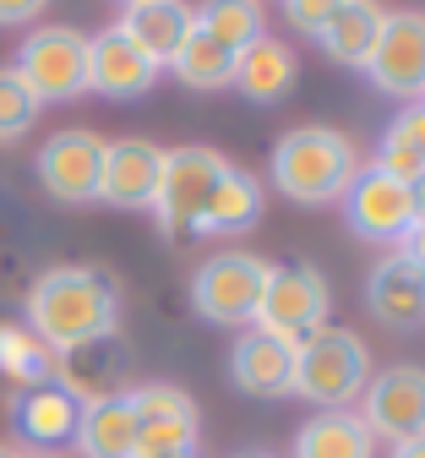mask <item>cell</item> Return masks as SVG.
I'll use <instances>...</instances> for the list:
<instances>
[{"label": "cell", "instance_id": "obj_1", "mask_svg": "<svg viewBox=\"0 0 425 458\" xmlns=\"http://www.w3.org/2000/svg\"><path fill=\"white\" fill-rule=\"evenodd\" d=\"M28 327L38 333V344L49 355H77L104 344L120 327V290L104 267H49L33 278L28 290Z\"/></svg>", "mask_w": 425, "mask_h": 458}, {"label": "cell", "instance_id": "obj_2", "mask_svg": "<svg viewBox=\"0 0 425 458\" xmlns=\"http://www.w3.org/2000/svg\"><path fill=\"white\" fill-rule=\"evenodd\" d=\"M354 175H360V148L338 126H294L273 142V186L300 208L344 202Z\"/></svg>", "mask_w": 425, "mask_h": 458}, {"label": "cell", "instance_id": "obj_3", "mask_svg": "<svg viewBox=\"0 0 425 458\" xmlns=\"http://www.w3.org/2000/svg\"><path fill=\"white\" fill-rule=\"evenodd\" d=\"M371 382V355L349 327H317L294 344V382L289 393L327 410H349Z\"/></svg>", "mask_w": 425, "mask_h": 458}, {"label": "cell", "instance_id": "obj_4", "mask_svg": "<svg viewBox=\"0 0 425 458\" xmlns=\"http://www.w3.org/2000/svg\"><path fill=\"white\" fill-rule=\"evenodd\" d=\"M273 262H262L257 251H218L191 273V306L202 322L218 327H246L257 317V301L268 290Z\"/></svg>", "mask_w": 425, "mask_h": 458}, {"label": "cell", "instance_id": "obj_5", "mask_svg": "<svg viewBox=\"0 0 425 458\" xmlns=\"http://www.w3.org/2000/svg\"><path fill=\"white\" fill-rule=\"evenodd\" d=\"M327 311H333V290L327 278L311 267V262H284L268 273V290L257 301V317L251 327L284 338V344H300L306 333L327 327Z\"/></svg>", "mask_w": 425, "mask_h": 458}, {"label": "cell", "instance_id": "obj_6", "mask_svg": "<svg viewBox=\"0 0 425 458\" xmlns=\"http://www.w3.org/2000/svg\"><path fill=\"white\" fill-rule=\"evenodd\" d=\"M17 77L38 93V104H66L88 93V38L77 28H33L17 49Z\"/></svg>", "mask_w": 425, "mask_h": 458}, {"label": "cell", "instance_id": "obj_7", "mask_svg": "<svg viewBox=\"0 0 425 458\" xmlns=\"http://www.w3.org/2000/svg\"><path fill=\"white\" fill-rule=\"evenodd\" d=\"M224 169H229V158L213 153V148H174V153H164L153 213H158V224L169 229V235H197V224L208 213V197H213Z\"/></svg>", "mask_w": 425, "mask_h": 458}, {"label": "cell", "instance_id": "obj_8", "mask_svg": "<svg viewBox=\"0 0 425 458\" xmlns=\"http://www.w3.org/2000/svg\"><path fill=\"white\" fill-rule=\"evenodd\" d=\"M360 426L371 442H414L425 437V371L420 366H387L360 393Z\"/></svg>", "mask_w": 425, "mask_h": 458}, {"label": "cell", "instance_id": "obj_9", "mask_svg": "<svg viewBox=\"0 0 425 458\" xmlns=\"http://www.w3.org/2000/svg\"><path fill=\"white\" fill-rule=\"evenodd\" d=\"M387 98H425V12H387L371 61L360 66Z\"/></svg>", "mask_w": 425, "mask_h": 458}, {"label": "cell", "instance_id": "obj_10", "mask_svg": "<svg viewBox=\"0 0 425 458\" xmlns=\"http://www.w3.org/2000/svg\"><path fill=\"white\" fill-rule=\"evenodd\" d=\"M137 415V458H158L174 447H197V404L174 382H142L126 393Z\"/></svg>", "mask_w": 425, "mask_h": 458}, {"label": "cell", "instance_id": "obj_11", "mask_svg": "<svg viewBox=\"0 0 425 458\" xmlns=\"http://www.w3.org/2000/svg\"><path fill=\"white\" fill-rule=\"evenodd\" d=\"M344 218L360 241H382V246H398L409 229H414V202H409V186L382 175V169H360L354 186L344 191Z\"/></svg>", "mask_w": 425, "mask_h": 458}, {"label": "cell", "instance_id": "obj_12", "mask_svg": "<svg viewBox=\"0 0 425 458\" xmlns=\"http://www.w3.org/2000/svg\"><path fill=\"white\" fill-rule=\"evenodd\" d=\"M98 164H104V137L88 126H66L38 148V181L55 202H93Z\"/></svg>", "mask_w": 425, "mask_h": 458}, {"label": "cell", "instance_id": "obj_13", "mask_svg": "<svg viewBox=\"0 0 425 458\" xmlns=\"http://www.w3.org/2000/svg\"><path fill=\"white\" fill-rule=\"evenodd\" d=\"M158 175H164V148H153L148 137L104 142L98 202H109V208H153V197H158Z\"/></svg>", "mask_w": 425, "mask_h": 458}, {"label": "cell", "instance_id": "obj_14", "mask_svg": "<svg viewBox=\"0 0 425 458\" xmlns=\"http://www.w3.org/2000/svg\"><path fill=\"white\" fill-rule=\"evenodd\" d=\"M158 61H148V55L120 33V28H104L88 38V88L104 93V98H142L153 82H158Z\"/></svg>", "mask_w": 425, "mask_h": 458}, {"label": "cell", "instance_id": "obj_15", "mask_svg": "<svg viewBox=\"0 0 425 458\" xmlns=\"http://www.w3.org/2000/svg\"><path fill=\"white\" fill-rule=\"evenodd\" d=\"M229 377L246 398H284L294 382V344H284L262 327H246L229 355Z\"/></svg>", "mask_w": 425, "mask_h": 458}, {"label": "cell", "instance_id": "obj_16", "mask_svg": "<svg viewBox=\"0 0 425 458\" xmlns=\"http://www.w3.org/2000/svg\"><path fill=\"white\" fill-rule=\"evenodd\" d=\"M366 306L387 327H420L425 322V267L409 262L404 251L382 257L371 267V284H366Z\"/></svg>", "mask_w": 425, "mask_h": 458}, {"label": "cell", "instance_id": "obj_17", "mask_svg": "<svg viewBox=\"0 0 425 458\" xmlns=\"http://www.w3.org/2000/svg\"><path fill=\"white\" fill-rule=\"evenodd\" d=\"M12 420H17V431H22L33 447H60V442L77 437L82 398H77L66 382H38V387H22V393H17Z\"/></svg>", "mask_w": 425, "mask_h": 458}, {"label": "cell", "instance_id": "obj_18", "mask_svg": "<svg viewBox=\"0 0 425 458\" xmlns=\"http://www.w3.org/2000/svg\"><path fill=\"white\" fill-rule=\"evenodd\" d=\"M82 458H137V415H132V398L126 393H98L82 398V420L77 437Z\"/></svg>", "mask_w": 425, "mask_h": 458}, {"label": "cell", "instance_id": "obj_19", "mask_svg": "<svg viewBox=\"0 0 425 458\" xmlns=\"http://www.w3.org/2000/svg\"><path fill=\"white\" fill-rule=\"evenodd\" d=\"M115 28L126 33V38L148 55V61L169 66L174 49L186 44V33L197 28V17H191L186 0H142V6H126V17H120Z\"/></svg>", "mask_w": 425, "mask_h": 458}, {"label": "cell", "instance_id": "obj_20", "mask_svg": "<svg viewBox=\"0 0 425 458\" xmlns=\"http://www.w3.org/2000/svg\"><path fill=\"white\" fill-rule=\"evenodd\" d=\"M234 88L246 93L251 104H278V98H289V88H294V49H289L284 38H273V33L251 38L246 49L234 55Z\"/></svg>", "mask_w": 425, "mask_h": 458}, {"label": "cell", "instance_id": "obj_21", "mask_svg": "<svg viewBox=\"0 0 425 458\" xmlns=\"http://www.w3.org/2000/svg\"><path fill=\"white\" fill-rule=\"evenodd\" d=\"M262 218V181L251 169H224L213 197H208V213L197 224V235H246V229Z\"/></svg>", "mask_w": 425, "mask_h": 458}, {"label": "cell", "instance_id": "obj_22", "mask_svg": "<svg viewBox=\"0 0 425 458\" xmlns=\"http://www.w3.org/2000/svg\"><path fill=\"white\" fill-rule=\"evenodd\" d=\"M382 22H387V12L377 6V0H344V6L327 17V28L317 33V44L333 55L338 66H366L377 38H382Z\"/></svg>", "mask_w": 425, "mask_h": 458}, {"label": "cell", "instance_id": "obj_23", "mask_svg": "<svg viewBox=\"0 0 425 458\" xmlns=\"http://www.w3.org/2000/svg\"><path fill=\"white\" fill-rule=\"evenodd\" d=\"M371 453H377L371 431L360 426V415H344V410L311 415L294 431V458H371Z\"/></svg>", "mask_w": 425, "mask_h": 458}, {"label": "cell", "instance_id": "obj_24", "mask_svg": "<svg viewBox=\"0 0 425 458\" xmlns=\"http://www.w3.org/2000/svg\"><path fill=\"white\" fill-rule=\"evenodd\" d=\"M169 72L186 82V88H197V93H218V88H234V49H224L218 38H208V33H186V44L174 49V61H169Z\"/></svg>", "mask_w": 425, "mask_h": 458}, {"label": "cell", "instance_id": "obj_25", "mask_svg": "<svg viewBox=\"0 0 425 458\" xmlns=\"http://www.w3.org/2000/svg\"><path fill=\"white\" fill-rule=\"evenodd\" d=\"M371 169H382V175H393V181H404V186L425 169V104L404 109L398 121L382 131V142H377V153H371Z\"/></svg>", "mask_w": 425, "mask_h": 458}, {"label": "cell", "instance_id": "obj_26", "mask_svg": "<svg viewBox=\"0 0 425 458\" xmlns=\"http://www.w3.org/2000/svg\"><path fill=\"white\" fill-rule=\"evenodd\" d=\"M197 17V33L218 38L224 49H246L251 38L268 33V17H262V0H202V6L191 12Z\"/></svg>", "mask_w": 425, "mask_h": 458}, {"label": "cell", "instance_id": "obj_27", "mask_svg": "<svg viewBox=\"0 0 425 458\" xmlns=\"http://www.w3.org/2000/svg\"><path fill=\"white\" fill-rule=\"evenodd\" d=\"M0 371L22 387H38V382H55V355L38 344L28 322H0Z\"/></svg>", "mask_w": 425, "mask_h": 458}, {"label": "cell", "instance_id": "obj_28", "mask_svg": "<svg viewBox=\"0 0 425 458\" xmlns=\"http://www.w3.org/2000/svg\"><path fill=\"white\" fill-rule=\"evenodd\" d=\"M38 93L17 77V66H0V142H17V137H28L33 131V121H38Z\"/></svg>", "mask_w": 425, "mask_h": 458}, {"label": "cell", "instance_id": "obj_29", "mask_svg": "<svg viewBox=\"0 0 425 458\" xmlns=\"http://www.w3.org/2000/svg\"><path fill=\"white\" fill-rule=\"evenodd\" d=\"M338 6H344V0H284V17H289L300 33H311V38H317Z\"/></svg>", "mask_w": 425, "mask_h": 458}, {"label": "cell", "instance_id": "obj_30", "mask_svg": "<svg viewBox=\"0 0 425 458\" xmlns=\"http://www.w3.org/2000/svg\"><path fill=\"white\" fill-rule=\"evenodd\" d=\"M49 0H0V28H22V22H38Z\"/></svg>", "mask_w": 425, "mask_h": 458}, {"label": "cell", "instance_id": "obj_31", "mask_svg": "<svg viewBox=\"0 0 425 458\" xmlns=\"http://www.w3.org/2000/svg\"><path fill=\"white\" fill-rule=\"evenodd\" d=\"M398 251H404L409 262H420V267H425V218H420V224L409 229V235H404V241H398Z\"/></svg>", "mask_w": 425, "mask_h": 458}, {"label": "cell", "instance_id": "obj_32", "mask_svg": "<svg viewBox=\"0 0 425 458\" xmlns=\"http://www.w3.org/2000/svg\"><path fill=\"white\" fill-rule=\"evenodd\" d=\"M409 202H414V224H420V218H425V169L409 181Z\"/></svg>", "mask_w": 425, "mask_h": 458}, {"label": "cell", "instance_id": "obj_33", "mask_svg": "<svg viewBox=\"0 0 425 458\" xmlns=\"http://www.w3.org/2000/svg\"><path fill=\"white\" fill-rule=\"evenodd\" d=\"M387 458H425V437H414V442H398Z\"/></svg>", "mask_w": 425, "mask_h": 458}, {"label": "cell", "instance_id": "obj_34", "mask_svg": "<svg viewBox=\"0 0 425 458\" xmlns=\"http://www.w3.org/2000/svg\"><path fill=\"white\" fill-rule=\"evenodd\" d=\"M158 458H197V447H174V453H158Z\"/></svg>", "mask_w": 425, "mask_h": 458}, {"label": "cell", "instance_id": "obj_35", "mask_svg": "<svg viewBox=\"0 0 425 458\" xmlns=\"http://www.w3.org/2000/svg\"><path fill=\"white\" fill-rule=\"evenodd\" d=\"M0 458H22V453H17V447H0Z\"/></svg>", "mask_w": 425, "mask_h": 458}, {"label": "cell", "instance_id": "obj_36", "mask_svg": "<svg viewBox=\"0 0 425 458\" xmlns=\"http://www.w3.org/2000/svg\"><path fill=\"white\" fill-rule=\"evenodd\" d=\"M240 458H268V453H240Z\"/></svg>", "mask_w": 425, "mask_h": 458}, {"label": "cell", "instance_id": "obj_37", "mask_svg": "<svg viewBox=\"0 0 425 458\" xmlns=\"http://www.w3.org/2000/svg\"><path fill=\"white\" fill-rule=\"evenodd\" d=\"M126 6H142V0H126Z\"/></svg>", "mask_w": 425, "mask_h": 458}, {"label": "cell", "instance_id": "obj_38", "mask_svg": "<svg viewBox=\"0 0 425 458\" xmlns=\"http://www.w3.org/2000/svg\"><path fill=\"white\" fill-rule=\"evenodd\" d=\"M33 458H49V453H33Z\"/></svg>", "mask_w": 425, "mask_h": 458}, {"label": "cell", "instance_id": "obj_39", "mask_svg": "<svg viewBox=\"0 0 425 458\" xmlns=\"http://www.w3.org/2000/svg\"><path fill=\"white\" fill-rule=\"evenodd\" d=\"M420 104H425V98H420Z\"/></svg>", "mask_w": 425, "mask_h": 458}]
</instances>
